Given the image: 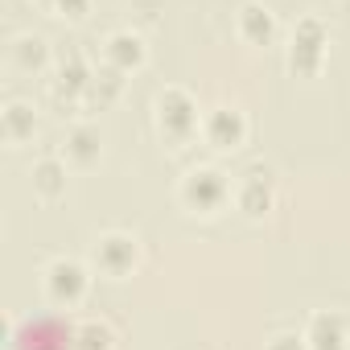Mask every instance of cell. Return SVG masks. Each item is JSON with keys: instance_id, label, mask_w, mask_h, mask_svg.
Listing matches in <instances>:
<instances>
[{"instance_id": "obj_16", "label": "cell", "mask_w": 350, "mask_h": 350, "mask_svg": "<svg viewBox=\"0 0 350 350\" xmlns=\"http://www.w3.org/2000/svg\"><path fill=\"white\" fill-rule=\"evenodd\" d=\"M0 136H5L9 148L29 144L38 136V107L29 99H9L5 107H0Z\"/></svg>"}, {"instance_id": "obj_4", "label": "cell", "mask_w": 350, "mask_h": 350, "mask_svg": "<svg viewBox=\"0 0 350 350\" xmlns=\"http://www.w3.org/2000/svg\"><path fill=\"white\" fill-rule=\"evenodd\" d=\"M9 325V350H75V325L62 313H46V317H29L25 325H17L13 313H5Z\"/></svg>"}, {"instance_id": "obj_7", "label": "cell", "mask_w": 350, "mask_h": 350, "mask_svg": "<svg viewBox=\"0 0 350 350\" xmlns=\"http://www.w3.org/2000/svg\"><path fill=\"white\" fill-rule=\"evenodd\" d=\"M272 206H276V173L272 165L256 161L235 178V211L243 219H264Z\"/></svg>"}, {"instance_id": "obj_5", "label": "cell", "mask_w": 350, "mask_h": 350, "mask_svg": "<svg viewBox=\"0 0 350 350\" xmlns=\"http://www.w3.org/2000/svg\"><path fill=\"white\" fill-rule=\"evenodd\" d=\"M42 293L54 309H79L91 293V268L75 256H54L42 268Z\"/></svg>"}, {"instance_id": "obj_10", "label": "cell", "mask_w": 350, "mask_h": 350, "mask_svg": "<svg viewBox=\"0 0 350 350\" xmlns=\"http://www.w3.org/2000/svg\"><path fill=\"white\" fill-rule=\"evenodd\" d=\"M103 62L107 66H116V70H124V75H136V70H144V62H148V42H144V33L140 29H111L107 38H103Z\"/></svg>"}, {"instance_id": "obj_11", "label": "cell", "mask_w": 350, "mask_h": 350, "mask_svg": "<svg viewBox=\"0 0 350 350\" xmlns=\"http://www.w3.org/2000/svg\"><path fill=\"white\" fill-rule=\"evenodd\" d=\"M309 350H350V321L338 309H313L305 317Z\"/></svg>"}, {"instance_id": "obj_18", "label": "cell", "mask_w": 350, "mask_h": 350, "mask_svg": "<svg viewBox=\"0 0 350 350\" xmlns=\"http://www.w3.org/2000/svg\"><path fill=\"white\" fill-rule=\"evenodd\" d=\"M116 329L107 317H83L75 325V350H116Z\"/></svg>"}, {"instance_id": "obj_15", "label": "cell", "mask_w": 350, "mask_h": 350, "mask_svg": "<svg viewBox=\"0 0 350 350\" xmlns=\"http://www.w3.org/2000/svg\"><path fill=\"white\" fill-rule=\"evenodd\" d=\"M235 33H239V42H247V46H272L276 33H280V21H276V13H272L268 5L247 0V5L239 9V17H235Z\"/></svg>"}, {"instance_id": "obj_8", "label": "cell", "mask_w": 350, "mask_h": 350, "mask_svg": "<svg viewBox=\"0 0 350 350\" xmlns=\"http://www.w3.org/2000/svg\"><path fill=\"white\" fill-rule=\"evenodd\" d=\"M91 75H95V66L87 62L83 50H75V46L62 50L54 58V70H50V95H54V103H83L87 87H91Z\"/></svg>"}, {"instance_id": "obj_3", "label": "cell", "mask_w": 350, "mask_h": 350, "mask_svg": "<svg viewBox=\"0 0 350 350\" xmlns=\"http://www.w3.org/2000/svg\"><path fill=\"white\" fill-rule=\"evenodd\" d=\"M325 58H329V25L317 17V13H305L297 17L293 33H288V46H284V66L293 79H321L325 70Z\"/></svg>"}, {"instance_id": "obj_12", "label": "cell", "mask_w": 350, "mask_h": 350, "mask_svg": "<svg viewBox=\"0 0 350 350\" xmlns=\"http://www.w3.org/2000/svg\"><path fill=\"white\" fill-rule=\"evenodd\" d=\"M29 190L38 202H62L66 190H70V165L62 157H38L33 169H29Z\"/></svg>"}, {"instance_id": "obj_14", "label": "cell", "mask_w": 350, "mask_h": 350, "mask_svg": "<svg viewBox=\"0 0 350 350\" xmlns=\"http://www.w3.org/2000/svg\"><path fill=\"white\" fill-rule=\"evenodd\" d=\"M99 157H103V136H99V128L95 124H70L66 128V136H62V161L70 165V169H91V165H99Z\"/></svg>"}, {"instance_id": "obj_13", "label": "cell", "mask_w": 350, "mask_h": 350, "mask_svg": "<svg viewBox=\"0 0 350 350\" xmlns=\"http://www.w3.org/2000/svg\"><path fill=\"white\" fill-rule=\"evenodd\" d=\"M54 58L58 54L50 50V42L42 33H17L9 42V66L17 75H46V70H54Z\"/></svg>"}, {"instance_id": "obj_22", "label": "cell", "mask_w": 350, "mask_h": 350, "mask_svg": "<svg viewBox=\"0 0 350 350\" xmlns=\"http://www.w3.org/2000/svg\"><path fill=\"white\" fill-rule=\"evenodd\" d=\"M338 21L350 29V0H338Z\"/></svg>"}, {"instance_id": "obj_20", "label": "cell", "mask_w": 350, "mask_h": 350, "mask_svg": "<svg viewBox=\"0 0 350 350\" xmlns=\"http://www.w3.org/2000/svg\"><path fill=\"white\" fill-rule=\"evenodd\" d=\"M46 9L62 21H83L91 13V0H46Z\"/></svg>"}, {"instance_id": "obj_9", "label": "cell", "mask_w": 350, "mask_h": 350, "mask_svg": "<svg viewBox=\"0 0 350 350\" xmlns=\"http://www.w3.org/2000/svg\"><path fill=\"white\" fill-rule=\"evenodd\" d=\"M247 132H252L247 116H243L239 107H231V103H219V107H206V111H202V140H206L211 148H219V152L239 148V144L247 140Z\"/></svg>"}, {"instance_id": "obj_19", "label": "cell", "mask_w": 350, "mask_h": 350, "mask_svg": "<svg viewBox=\"0 0 350 350\" xmlns=\"http://www.w3.org/2000/svg\"><path fill=\"white\" fill-rule=\"evenodd\" d=\"M128 21H132V29H140V33L157 29V25L165 21V0H128Z\"/></svg>"}, {"instance_id": "obj_6", "label": "cell", "mask_w": 350, "mask_h": 350, "mask_svg": "<svg viewBox=\"0 0 350 350\" xmlns=\"http://www.w3.org/2000/svg\"><path fill=\"white\" fill-rule=\"evenodd\" d=\"M91 268L103 272V276H111V280L132 276L140 268V239L132 231H116V227L103 231V235H95V243H91Z\"/></svg>"}, {"instance_id": "obj_21", "label": "cell", "mask_w": 350, "mask_h": 350, "mask_svg": "<svg viewBox=\"0 0 350 350\" xmlns=\"http://www.w3.org/2000/svg\"><path fill=\"white\" fill-rule=\"evenodd\" d=\"M264 350H309V338L305 329H280L264 342Z\"/></svg>"}, {"instance_id": "obj_1", "label": "cell", "mask_w": 350, "mask_h": 350, "mask_svg": "<svg viewBox=\"0 0 350 350\" xmlns=\"http://www.w3.org/2000/svg\"><path fill=\"white\" fill-rule=\"evenodd\" d=\"M152 128H157V136L169 148L190 144L194 136H202V107H198V99L186 87H178V83L157 87V95H152Z\"/></svg>"}, {"instance_id": "obj_23", "label": "cell", "mask_w": 350, "mask_h": 350, "mask_svg": "<svg viewBox=\"0 0 350 350\" xmlns=\"http://www.w3.org/2000/svg\"><path fill=\"white\" fill-rule=\"evenodd\" d=\"M42 5H46V0H42Z\"/></svg>"}, {"instance_id": "obj_2", "label": "cell", "mask_w": 350, "mask_h": 350, "mask_svg": "<svg viewBox=\"0 0 350 350\" xmlns=\"http://www.w3.org/2000/svg\"><path fill=\"white\" fill-rule=\"evenodd\" d=\"M235 202V182L219 165H194L178 178V206L198 219H215Z\"/></svg>"}, {"instance_id": "obj_17", "label": "cell", "mask_w": 350, "mask_h": 350, "mask_svg": "<svg viewBox=\"0 0 350 350\" xmlns=\"http://www.w3.org/2000/svg\"><path fill=\"white\" fill-rule=\"evenodd\" d=\"M124 87H128V75L103 62V66H95V75H91V87H87V95H83V103H87L91 111H103V107H111V103H120V95H124Z\"/></svg>"}]
</instances>
